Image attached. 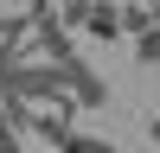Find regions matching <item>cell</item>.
Masks as SVG:
<instances>
[{
    "instance_id": "obj_4",
    "label": "cell",
    "mask_w": 160,
    "mask_h": 153,
    "mask_svg": "<svg viewBox=\"0 0 160 153\" xmlns=\"http://www.w3.org/2000/svg\"><path fill=\"white\" fill-rule=\"evenodd\" d=\"M58 147H64V153H115V147H109L102 134H77V128H71V134L58 140Z\"/></svg>"
},
{
    "instance_id": "obj_1",
    "label": "cell",
    "mask_w": 160,
    "mask_h": 153,
    "mask_svg": "<svg viewBox=\"0 0 160 153\" xmlns=\"http://www.w3.org/2000/svg\"><path fill=\"white\" fill-rule=\"evenodd\" d=\"M64 83H71V109H96V102H109V83H102V76H90L83 64H64Z\"/></svg>"
},
{
    "instance_id": "obj_6",
    "label": "cell",
    "mask_w": 160,
    "mask_h": 153,
    "mask_svg": "<svg viewBox=\"0 0 160 153\" xmlns=\"http://www.w3.org/2000/svg\"><path fill=\"white\" fill-rule=\"evenodd\" d=\"M90 7H109V0H71V13H64V19H71V26H77V19H83V13H90Z\"/></svg>"
},
{
    "instance_id": "obj_7",
    "label": "cell",
    "mask_w": 160,
    "mask_h": 153,
    "mask_svg": "<svg viewBox=\"0 0 160 153\" xmlns=\"http://www.w3.org/2000/svg\"><path fill=\"white\" fill-rule=\"evenodd\" d=\"M148 134H154V140H160V115H154V121H148Z\"/></svg>"
},
{
    "instance_id": "obj_3",
    "label": "cell",
    "mask_w": 160,
    "mask_h": 153,
    "mask_svg": "<svg viewBox=\"0 0 160 153\" xmlns=\"http://www.w3.org/2000/svg\"><path fill=\"white\" fill-rule=\"evenodd\" d=\"M115 26H122V32H148V26H154V7H115Z\"/></svg>"
},
{
    "instance_id": "obj_5",
    "label": "cell",
    "mask_w": 160,
    "mask_h": 153,
    "mask_svg": "<svg viewBox=\"0 0 160 153\" xmlns=\"http://www.w3.org/2000/svg\"><path fill=\"white\" fill-rule=\"evenodd\" d=\"M135 58L141 64H160V26H148V32L135 38Z\"/></svg>"
},
{
    "instance_id": "obj_2",
    "label": "cell",
    "mask_w": 160,
    "mask_h": 153,
    "mask_svg": "<svg viewBox=\"0 0 160 153\" xmlns=\"http://www.w3.org/2000/svg\"><path fill=\"white\" fill-rule=\"evenodd\" d=\"M77 26H83V32H96V38H115V32H122V26H115V7H90Z\"/></svg>"
}]
</instances>
